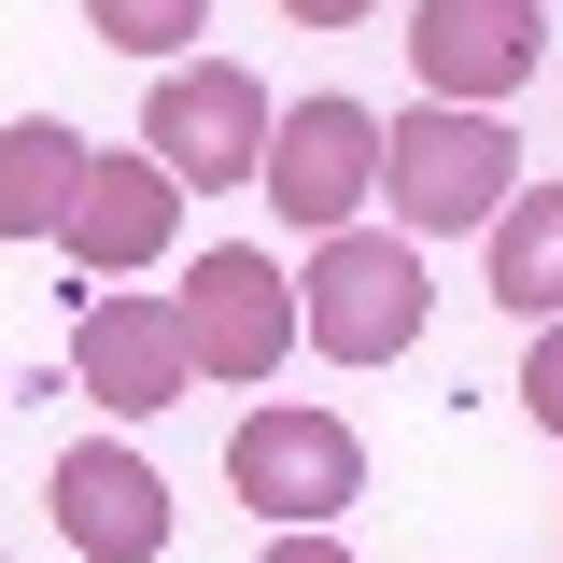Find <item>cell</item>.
I'll return each instance as SVG.
<instances>
[{
  "label": "cell",
  "mask_w": 563,
  "mask_h": 563,
  "mask_svg": "<svg viewBox=\"0 0 563 563\" xmlns=\"http://www.w3.org/2000/svg\"><path fill=\"white\" fill-rule=\"evenodd\" d=\"M422 310H437V282H422V240L409 225H324L310 240V268H296V339L324 352V366H395L422 339Z\"/></svg>",
  "instance_id": "cell-1"
},
{
  "label": "cell",
  "mask_w": 563,
  "mask_h": 563,
  "mask_svg": "<svg viewBox=\"0 0 563 563\" xmlns=\"http://www.w3.org/2000/svg\"><path fill=\"white\" fill-rule=\"evenodd\" d=\"M507 169H521V128L479 113V99H422L380 128V198L409 240H479L493 211H507Z\"/></svg>",
  "instance_id": "cell-2"
},
{
  "label": "cell",
  "mask_w": 563,
  "mask_h": 563,
  "mask_svg": "<svg viewBox=\"0 0 563 563\" xmlns=\"http://www.w3.org/2000/svg\"><path fill=\"white\" fill-rule=\"evenodd\" d=\"M169 324H184V366H198V380H282V352H296V282H282L268 240H211V254H184V282H169Z\"/></svg>",
  "instance_id": "cell-3"
},
{
  "label": "cell",
  "mask_w": 563,
  "mask_h": 563,
  "mask_svg": "<svg viewBox=\"0 0 563 563\" xmlns=\"http://www.w3.org/2000/svg\"><path fill=\"white\" fill-rule=\"evenodd\" d=\"M225 493L254 521H339L352 493H366V437L339 409H310V395H268V409H240V437H225Z\"/></svg>",
  "instance_id": "cell-4"
},
{
  "label": "cell",
  "mask_w": 563,
  "mask_h": 563,
  "mask_svg": "<svg viewBox=\"0 0 563 563\" xmlns=\"http://www.w3.org/2000/svg\"><path fill=\"white\" fill-rule=\"evenodd\" d=\"M141 155L211 198V184H254V155H268V85L240 57H169L155 70V99H141Z\"/></svg>",
  "instance_id": "cell-5"
},
{
  "label": "cell",
  "mask_w": 563,
  "mask_h": 563,
  "mask_svg": "<svg viewBox=\"0 0 563 563\" xmlns=\"http://www.w3.org/2000/svg\"><path fill=\"white\" fill-rule=\"evenodd\" d=\"M254 184H268L282 225H310V240H324V225H352V211L380 198V113H366V99H339V85H324V99H296V113H268Z\"/></svg>",
  "instance_id": "cell-6"
},
{
  "label": "cell",
  "mask_w": 563,
  "mask_h": 563,
  "mask_svg": "<svg viewBox=\"0 0 563 563\" xmlns=\"http://www.w3.org/2000/svg\"><path fill=\"white\" fill-rule=\"evenodd\" d=\"M43 507H57V550H85V563H169V465L128 451V437L57 451Z\"/></svg>",
  "instance_id": "cell-7"
},
{
  "label": "cell",
  "mask_w": 563,
  "mask_h": 563,
  "mask_svg": "<svg viewBox=\"0 0 563 563\" xmlns=\"http://www.w3.org/2000/svg\"><path fill=\"white\" fill-rule=\"evenodd\" d=\"M536 57H550V14H536V0H409L422 99H479V113H507V99L536 85Z\"/></svg>",
  "instance_id": "cell-8"
},
{
  "label": "cell",
  "mask_w": 563,
  "mask_h": 563,
  "mask_svg": "<svg viewBox=\"0 0 563 563\" xmlns=\"http://www.w3.org/2000/svg\"><path fill=\"white\" fill-rule=\"evenodd\" d=\"M169 225H184V184L141 155V141H85V184H70V211H57V254L85 282H141L155 254H169Z\"/></svg>",
  "instance_id": "cell-9"
},
{
  "label": "cell",
  "mask_w": 563,
  "mask_h": 563,
  "mask_svg": "<svg viewBox=\"0 0 563 563\" xmlns=\"http://www.w3.org/2000/svg\"><path fill=\"white\" fill-rule=\"evenodd\" d=\"M70 380H85V409H113V422H155V409H184V324H169V296H85L70 310Z\"/></svg>",
  "instance_id": "cell-10"
},
{
  "label": "cell",
  "mask_w": 563,
  "mask_h": 563,
  "mask_svg": "<svg viewBox=\"0 0 563 563\" xmlns=\"http://www.w3.org/2000/svg\"><path fill=\"white\" fill-rule=\"evenodd\" d=\"M479 240H493V310L550 324L563 310V184H507V211H493Z\"/></svg>",
  "instance_id": "cell-11"
},
{
  "label": "cell",
  "mask_w": 563,
  "mask_h": 563,
  "mask_svg": "<svg viewBox=\"0 0 563 563\" xmlns=\"http://www.w3.org/2000/svg\"><path fill=\"white\" fill-rule=\"evenodd\" d=\"M70 184H85V128L14 113V128H0V240H57Z\"/></svg>",
  "instance_id": "cell-12"
},
{
  "label": "cell",
  "mask_w": 563,
  "mask_h": 563,
  "mask_svg": "<svg viewBox=\"0 0 563 563\" xmlns=\"http://www.w3.org/2000/svg\"><path fill=\"white\" fill-rule=\"evenodd\" d=\"M85 29L113 43V57H198V29H211V0H85Z\"/></svg>",
  "instance_id": "cell-13"
},
{
  "label": "cell",
  "mask_w": 563,
  "mask_h": 563,
  "mask_svg": "<svg viewBox=\"0 0 563 563\" xmlns=\"http://www.w3.org/2000/svg\"><path fill=\"white\" fill-rule=\"evenodd\" d=\"M521 409H536V422L563 437V310L536 324V352H521Z\"/></svg>",
  "instance_id": "cell-14"
},
{
  "label": "cell",
  "mask_w": 563,
  "mask_h": 563,
  "mask_svg": "<svg viewBox=\"0 0 563 563\" xmlns=\"http://www.w3.org/2000/svg\"><path fill=\"white\" fill-rule=\"evenodd\" d=\"M254 563H352V550H339V521H268V550H254Z\"/></svg>",
  "instance_id": "cell-15"
},
{
  "label": "cell",
  "mask_w": 563,
  "mask_h": 563,
  "mask_svg": "<svg viewBox=\"0 0 563 563\" xmlns=\"http://www.w3.org/2000/svg\"><path fill=\"white\" fill-rule=\"evenodd\" d=\"M380 0H282V29H366Z\"/></svg>",
  "instance_id": "cell-16"
}]
</instances>
